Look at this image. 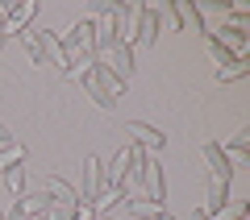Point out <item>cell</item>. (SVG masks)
<instances>
[{
  "label": "cell",
  "instance_id": "cell-12",
  "mask_svg": "<svg viewBox=\"0 0 250 220\" xmlns=\"http://www.w3.org/2000/svg\"><path fill=\"white\" fill-rule=\"evenodd\" d=\"M167 9H171V17H175V25H179V29L192 25V34H205V37H208V25H205V17H200L196 4H188V0H171Z\"/></svg>",
  "mask_w": 250,
  "mask_h": 220
},
{
  "label": "cell",
  "instance_id": "cell-3",
  "mask_svg": "<svg viewBox=\"0 0 250 220\" xmlns=\"http://www.w3.org/2000/svg\"><path fill=\"white\" fill-rule=\"evenodd\" d=\"M62 42H67V50L75 54V62L80 67H88V62L100 58V25L92 17H80L71 25V34H62Z\"/></svg>",
  "mask_w": 250,
  "mask_h": 220
},
{
  "label": "cell",
  "instance_id": "cell-8",
  "mask_svg": "<svg viewBox=\"0 0 250 220\" xmlns=\"http://www.w3.org/2000/svg\"><path fill=\"white\" fill-rule=\"evenodd\" d=\"M125 133H129V137H134V146H142L146 154H154V150H163V146H167V133L154 129V125H146V121H129V125H125Z\"/></svg>",
  "mask_w": 250,
  "mask_h": 220
},
{
  "label": "cell",
  "instance_id": "cell-15",
  "mask_svg": "<svg viewBox=\"0 0 250 220\" xmlns=\"http://www.w3.org/2000/svg\"><path fill=\"white\" fill-rule=\"evenodd\" d=\"M213 37H217L221 46H229V50L238 54V58H246V37H250V34H246L242 25H221V29H217Z\"/></svg>",
  "mask_w": 250,
  "mask_h": 220
},
{
  "label": "cell",
  "instance_id": "cell-27",
  "mask_svg": "<svg viewBox=\"0 0 250 220\" xmlns=\"http://www.w3.org/2000/svg\"><path fill=\"white\" fill-rule=\"evenodd\" d=\"M159 220H179V216H171V212H163V216H159Z\"/></svg>",
  "mask_w": 250,
  "mask_h": 220
},
{
  "label": "cell",
  "instance_id": "cell-20",
  "mask_svg": "<svg viewBox=\"0 0 250 220\" xmlns=\"http://www.w3.org/2000/svg\"><path fill=\"white\" fill-rule=\"evenodd\" d=\"M13 166H25V146H0V175Z\"/></svg>",
  "mask_w": 250,
  "mask_h": 220
},
{
  "label": "cell",
  "instance_id": "cell-22",
  "mask_svg": "<svg viewBox=\"0 0 250 220\" xmlns=\"http://www.w3.org/2000/svg\"><path fill=\"white\" fill-rule=\"evenodd\" d=\"M4 183H9V191H13V195H21V191H25V166L4 170Z\"/></svg>",
  "mask_w": 250,
  "mask_h": 220
},
{
  "label": "cell",
  "instance_id": "cell-18",
  "mask_svg": "<svg viewBox=\"0 0 250 220\" xmlns=\"http://www.w3.org/2000/svg\"><path fill=\"white\" fill-rule=\"evenodd\" d=\"M229 203V183H208V200H205V212L217 216V212Z\"/></svg>",
  "mask_w": 250,
  "mask_h": 220
},
{
  "label": "cell",
  "instance_id": "cell-13",
  "mask_svg": "<svg viewBox=\"0 0 250 220\" xmlns=\"http://www.w3.org/2000/svg\"><path fill=\"white\" fill-rule=\"evenodd\" d=\"M121 208L129 212V216H138V220H159V216H163V208H159V203H150L142 191H129Z\"/></svg>",
  "mask_w": 250,
  "mask_h": 220
},
{
  "label": "cell",
  "instance_id": "cell-7",
  "mask_svg": "<svg viewBox=\"0 0 250 220\" xmlns=\"http://www.w3.org/2000/svg\"><path fill=\"white\" fill-rule=\"evenodd\" d=\"M129 166H134V146H121V150H117L113 158L100 166V170H104V187H125Z\"/></svg>",
  "mask_w": 250,
  "mask_h": 220
},
{
  "label": "cell",
  "instance_id": "cell-11",
  "mask_svg": "<svg viewBox=\"0 0 250 220\" xmlns=\"http://www.w3.org/2000/svg\"><path fill=\"white\" fill-rule=\"evenodd\" d=\"M138 187H142V195L150 203H159V208H163V200H167V179H163V166L154 158L146 162V175H142V183H138Z\"/></svg>",
  "mask_w": 250,
  "mask_h": 220
},
{
  "label": "cell",
  "instance_id": "cell-19",
  "mask_svg": "<svg viewBox=\"0 0 250 220\" xmlns=\"http://www.w3.org/2000/svg\"><path fill=\"white\" fill-rule=\"evenodd\" d=\"M208 54H213V62H217V71H225V67H233V62H238V54H233L229 46H221V42H217L213 34H208Z\"/></svg>",
  "mask_w": 250,
  "mask_h": 220
},
{
  "label": "cell",
  "instance_id": "cell-24",
  "mask_svg": "<svg viewBox=\"0 0 250 220\" xmlns=\"http://www.w3.org/2000/svg\"><path fill=\"white\" fill-rule=\"evenodd\" d=\"M71 220H100L96 212H92V203H80V208H75V216Z\"/></svg>",
  "mask_w": 250,
  "mask_h": 220
},
{
  "label": "cell",
  "instance_id": "cell-9",
  "mask_svg": "<svg viewBox=\"0 0 250 220\" xmlns=\"http://www.w3.org/2000/svg\"><path fill=\"white\" fill-rule=\"evenodd\" d=\"M46 191H50V200H54L50 208H59V212H75V208H80V191H75L62 175H50V179H46Z\"/></svg>",
  "mask_w": 250,
  "mask_h": 220
},
{
  "label": "cell",
  "instance_id": "cell-25",
  "mask_svg": "<svg viewBox=\"0 0 250 220\" xmlns=\"http://www.w3.org/2000/svg\"><path fill=\"white\" fill-rule=\"evenodd\" d=\"M0 146H13V133L4 129V125H0Z\"/></svg>",
  "mask_w": 250,
  "mask_h": 220
},
{
  "label": "cell",
  "instance_id": "cell-10",
  "mask_svg": "<svg viewBox=\"0 0 250 220\" xmlns=\"http://www.w3.org/2000/svg\"><path fill=\"white\" fill-rule=\"evenodd\" d=\"M205 162H208L213 183H229V179H233V162H229V154H225L217 141H205Z\"/></svg>",
  "mask_w": 250,
  "mask_h": 220
},
{
  "label": "cell",
  "instance_id": "cell-23",
  "mask_svg": "<svg viewBox=\"0 0 250 220\" xmlns=\"http://www.w3.org/2000/svg\"><path fill=\"white\" fill-rule=\"evenodd\" d=\"M246 203H225L221 212H217V216H208V220H246Z\"/></svg>",
  "mask_w": 250,
  "mask_h": 220
},
{
  "label": "cell",
  "instance_id": "cell-6",
  "mask_svg": "<svg viewBox=\"0 0 250 220\" xmlns=\"http://www.w3.org/2000/svg\"><path fill=\"white\" fill-rule=\"evenodd\" d=\"M100 166H104V162L92 158V154L83 158V187H75V191H80V203H96V195L104 191V170Z\"/></svg>",
  "mask_w": 250,
  "mask_h": 220
},
{
  "label": "cell",
  "instance_id": "cell-14",
  "mask_svg": "<svg viewBox=\"0 0 250 220\" xmlns=\"http://www.w3.org/2000/svg\"><path fill=\"white\" fill-rule=\"evenodd\" d=\"M125 195H129L125 187H104V191L96 195V203H92V212H96L100 220H108V212H113V208H121V203H125Z\"/></svg>",
  "mask_w": 250,
  "mask_h": 220
},
{
  "label": "cell",
  "instance_id": "cell-28",
  "mask_svg": "<svg viewBox=\"0 0 250 220\" xmlns=\"http://www.w3.org/2000/svg\"><path fill=\"white\" fill-rule=\"evenodd\" d=\"M0 46H4V42H0Z\"/></svg>",
  "mask_w": 250,
  "mask_h": 220
},
{
  "label": "cell",
  "instance_id": "cell-21",
  "mask_svg": "<svg viewBox=\"0 0 250 220\" xmlns=\"http://www.w3.org/2000/svg\"><path fill=\"white\" fill-rule=\"evenodd\" d=\"M246 71H250V62H246V58H238V62H233V67L217 71V83H238L242 75H246Z\"/></svg>",
  "mask_w": 250,
  "mask_h": 220
},
{
  "label": "cell",
  "instance_id": "cell-17",
  "mask_svg": "<svg viewBox=\"0 0 250 220\" xmlns=\"http://www.w3.org/2000/svg\"><path fill=\"white\" fill-rule=\"evenodd\" d=\"M225 154H229V162L233 166H246V150H250V129H238L229 137V146H221Z\"/></svg>",
  "mask_w": 250,
  "mask_h": 220
},
{
  "label": "cell",
  "instance_id": "cell-4",
  "mask_svg": "<svg viewBox=\"0 0 250 220\" xmlns=\"http://www.w3.org/2000/svg\"><path fill=\"white\" fill-rule=\"evenodd\" d=\"M142 42V46H154L159 42V9L154 4H138L134 17H129V46Z\"/></svg>",
  "mask_w": 250,
  "mask_h": 220
},
{
  "label": "cell",
  "instance_id": "cell-1",
  "mask_svg": "<svg viewBox=\"0 0 250 220\" xmlns=\"http://www.w3.org/2000/svg\"><path fill=\"white\" fill-rule=\"evenodd\" d=\"M71 79L80 83V88L88 92V96L96 100V104L104 108V112H113V108H117V100H121V96H125V88H129V83H121V79L113 75V71H108L104 62H100V58H96V62H88V67H80V71L71 75Z\"/></svg>",
  "mask_w": 250,
  "mask_h": 220
},
{
  "label": "cell",
  "instance_id": "cell-16",
  "mask_svg": "<svg viewBox=\"0 0 250 220\" xmlns=\"http://www.w3.org/2000/svg\"><path fill=\"white\" fill-rule=\"evenodd\" d=\"M21 46L29 50L34 67H50V50H46V42L38 37V29H25V34H21Z\"/></svg>",
  "mask_w": 250,
  "mask_h": 220
},
{
  "label": "cell",
  "instance_id": "cell-5",
  "mask_svg": "<svg viewBox=\"0 0 250 220\" xmlns=\"http://www.w3.org/2000/svg\"><path fill=\"white\" fill-rule=\"evenodd\" d=\"M38 17V0H21V4H13V13L4 17V25H0V42H9V37H21L29 29V21Z\"/></svg>",
  "mask_w": 250,
  "mask_h": 220
},
{
  "label": "cell",
  "instance_id": "cell-2",
  "mask_svg": "<svg viewBox=\"0 0 250 220\" xmlns=\"http://www.w3.org/2000/svg\"><path fill=\"white\" fill-rule=\"evenodd\" d=\"M100 62H104V67L113 71L121 83L134 79V46L121 42L113 29H100Z\"/></svg>",
  "mask_w": 250,
  "mask_h": 220
},
{
  "label": "cell",
  "instance_id": "cell-26",
  "mask_svg": "<svg viewBox=\"0 0 250 220\" xmlns=\"http://www.w3.org/2000/svg\"><path fill=\"white\" fill-rule=\"evenodd\" d=\"M188 220H208V212H205V208H196V212H192Z\"/></svg>",
  "mask_w": 250,
  "mask_h": 220
}]
</instances>
